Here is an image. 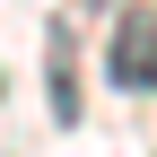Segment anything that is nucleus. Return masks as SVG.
Masks as SVG:
<instances>
[{"mask_svg":"<svg viewBox=\"0 0 157 157\" xmlns=\"http://www.w3.org/2000/svg\"><path fill=\"white\" fill-rule=\"evenodd\" d=\"M87 9H122V0H87Z\"/></svg>","mask_w":157,"mask_h":157,"instance_id":"3","label":"nucleus"},{"mask_svg":"<svg viewBox=\"0 0 157 157\" xmlns=\"http://www.w3.org/2000/svg\"><path fill=\"white\" fill-rule=\"evenodd\" d=\"M44 78H52V122H78V35H70V17L44 26Z\"/></svg>","mask_w":157,"mask_h":157,"instance_id":"2","label":"nucleus"},{"mask_svg":"<svg viewBox=\"0 0 157 157\" xmlns=\"http://www.w3.org/2000/svg\"><path fill=\"white\" fill-rule=\"evenodd\" d=\"M105 78H113L122 96H148V87H157V9H122V17H113Z\"/></svg>","mask_w":157,"mask_h":157,"instance_id":"1","label":"nucleus"}]
</instances>
